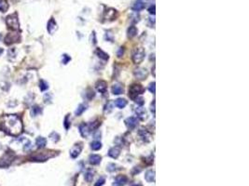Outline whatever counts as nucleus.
Masks as SVG:
<instances>
[{"mask_svg":"<svg viewBox=\"0 0 249 186\" xmlns=\"http://www.w3.org/2000/svg\"><path fill=\"white\" fill-rule=\"evenodd\" d=\"M1 129L9 135L17 136L23 130V123L21 118L16 114H6L1 118Z\"/></svg>","mask_w":249,"mask_h":186,"instance_id":"f257e3e1","label":"nucleus"},{"mask_svg":"<svg viewBox=\"0 0 249 186\" xmlns=\"http://www.w3.org/2000/svg\"><path fill=\"white\" fill-rule=\"evenodd\" d=\"M144 92H145V88H143L142 85H140V84H133L129 88V97L133 100L135 97L143 94Z\"/></svg>","mask_w":249,"mask_h":186,"instance_id":"f03ea898","label":"nucleus"},{"mask_svg":"<svg viewBox=\"0 0 249 186\" xmlns=\"http://www.w3.org/2000/svg\"><path fill=\"white\" fill-rule=\"evenodd\" d=\"M145 56H146V51L143 48H137L135 50L133 54V61L136 64L141 63L143 62V60L145 59Z\"/></svg>","mask_w":249,"mask_h":186,"instance_id":"7ed1b4c3","label":"nucleus"},{"mask_svg":"<svg viewBox=\"0 0 249 186\" xmlns=\"http://www.w3.org/2000/svg\"><path fill=\"white\" fill-rule=\"evenodd\" d=\"M7 25L9 26V28L12 29V30H19V21H18L17 18V14H11L9 16L7 17Z\"/></svg>","mask_w":249,"mask_h":186,"instance_id":"20e7f679","label":"nucleus"},{"mask_svg":"<svg viewBox=\"0 0 249 186\" xmlns=\"http://www.w3.org/2000/svg\"><path fill=\"white\" fill-rule=\"evenodd\" d=\"M14 159V154L12 152H7L0 159V167H8Z\"/></svg>","mask_w":249,"mask_h":186,"instance_id":"39448f33","label":"nucleus"},{"mask_svg":"<svg viewBox=\"0 0 249 186\" xmlns=\"http://www.w3.org/2000/svg\"><path fill=\"white\" fill-rule=\"evenodd\" d=\"M51 152H41L38 154H34L31 156V159L33 161H46L47 159L52 157L53 155L50 154Z\"/></svg>","mask_w":249,"mask_h":186,"instance_id":"423d86ee","label":"nucleus"},{"mask_svg":"<svg viewBox=\"0 0 249 186\" xmlns=\"http://www.w3.org/2000/svg\"><path fill=\"white\" fill-rule=\"evenodd\" d=\"M133 74H135V76L136 79L138 80H144L146 79V78L148 76V72L147 71L146 68H137L135 69V71H133Z\"/></svg>","mask_w":249,"mask_h":186,"instance_id":"0eeeda50","label":"nucleus"},{"mask_svg":"<svg viewBox=\"0 0 249 186\" xmlns=\"http://www.w3.org/2000/svg\"><path fill=\"white\" fill-rule=\"evenodd\" d=\"M18 40H20V35L17 33H9L5 38V43L7 45H11L14 42H17Z\"/></svg>","mask_w":249,"mask_h":186,"instance_id":"6e6552de","label":"nucleus"},{"mask_svg":"<svg viewBox=\"0 0 249 186\" xmlns=\"http://www.w3.org/2000/svg\"><path fill=\"white\" fill-rule=\"evenodd\" d=\"M81 150H82V144H81V143L74 145L71 150H70V155H71V157L72 158H77V156L79 155L80 153H81Z\"/></svg>","mask_w":249,"mask_h":186,"instance_id":"1a4fd4ad","label":"nucleus"},{"mask_svg":"<svg viewBox=\"0 0 249 186\" xmlns=\"http://www.w3.org/2000/svg\"><path fill=\"white\" fill-rule=\"evenodd\" d=\"M117 16H118V12H117V10L114 9H108L106 11H105V18L106 20H109V21L116 20Z\"/></svg>","mask_w":249,"mask_h":186,"instance_id":"9d476101","label":"nucleus"},{"mask_svg":"<svg viewBox=\"0 0 249 186\" xmlns=\"http://www.w3.org/2000/svg\"><path fill=\"white\" fill-rule=\"evenodd\" d=\"M147 0H136V2L135 3V5L133 6V10L135 11H140L145 9L146 7V3Z\"/></svg>","mask_w":249,"mask_h":186,"instance_id":"9b49d317","label":"nucleus"},{"mask_svg":"<svg viewBox=\"0 0 249 186\" xmlns=\"http://www.w3.org/2000/svg\"><path fill=\"white\" fill-rule=\"evenodd\" d=\"M137 123H138V121H137V118H136V117H133V116L128 117V118L125 120V125L127 126V128H130V129L135 128V126H137Z\"/></svg>","mask_w":249,"mask_h":186,"instance_id":"f8f14e48","label":"nucleus"},{"mask_svg":"<svg viewBox=\"0 0 249 186\" xmlns=\"http://www.w3.org/2000/svg\"><path fill=\"white\" fill-rule=\"evenodd\" d=\"M95 88L96 89L100 92V93H106V89H107V84L106 81H103V80H100L98 81L97 83L95 84Z\"/></svg>","mask_w":249,"mask_h":186,"instance_id":"ddd939ff","label":"nucleus"},{"mask_svg":"<svg viewBox=\"0 0 249 186\" xmlns=\"http://www.w3.org/2000/svg\"><path fill=\"white\" fill-rule=\"evenodd\" d=\"M135 114L137 115V117L141 119V120H145V119H147V111L143 107H137L135 109Z\"/></svg>","mask_w":249,"mask_h":186,"instance_id":"4468645a","label":"nucleus"},{"mask_svg":"<svg viewBox=\"0 0 249 186\" xmlns=\"http://www.w3.org/2000/svg\"><path fill=\"white\" fill-rule=\"evenodd\" d=\"M47 29H48V31H49V33H50V35H52V33L57 30V23H56V21H54L53 18H51L50 20L49 21V22H48Z\"/></svg>","mask_w":249,"mask_h":186,"instance_id":"2eb2a0df","label":"nucleus"},{"mask_svg":"<svg viewBox=\"0 0 249 186\" xmlns=\"http://www.w3.org/2000/svg\"><path fill=\"white\" fill-rule=\"evenodd\" d=\"M79 132L83 138H87L89 136V134H90L91 130H90V128H89V126L83 123V124H81L79 126Z\"/></svg>","mask_w":249,"mask_h":186,"instance_id":"dca6fc26","label":"nucleus"},{"mask_svg":"<svg viewBox=\"0 0 249 186\" xmlns=\"http://www.w3.org/2000/svg\"><path fill=\"white\" fill-rule=\"evenodd\" d=\"M128 179L126 176H123V175H120V176H118L116 178V180H115V183H114V186H123L126 182H127Z\"/></svg>","mask_w":249,"mask_h":186,"instance_id":"f3484780","label":"nucleus"},{"mask_svg":"<svg viewBox=\"0 0 249 186\" xmlns=\"http://www.w3.org/2000/svg\"><path fill=\"white\" fill-rule=\"evenodd\" d=\"M102 157L99 155H91L89 156V163L92 165H98L101 162Z\"/></svg>","mask_w":249,"mask_h":186,"instance_id":"a211bd4d","label":"nucleus"},{"mask_svg":"<svg viewBox=\"0 0 249 186\" xmlns=\"http://www.w3.org/2000/svg\"><path fill=\"white\" fill-rule=\"evenodd\" d=\"M139 135H140V137L142 138V140L143 141H150V139H151V135L149 134V132H147L146 129H144V128H141L140 130H139Z\"/></svg>","mask_w":249,"mask_h":186,"instance_id":"6ab92c4d","label":"nucleus"},{"mask_svg":"<svg viewBox=\"0 0 249 186\" xmlns=\"http://www.w3.org/2000/svg\"><path fill=\"white\" fill-rule=\"evenodd\" d=\"M123 87L120 84H115L112 87V93L114 95H120L123 93Z\"/></svg>","mask_w":249,"mask_h":186,"instance_id":"aec40b11","label":"nucleus"},{"mask_svg":"<svg viewBox=\"0 0 249 186\" xmlns=\"http://www.w3.org/2000/svg\"><path fill=\"white\" fill-rule=\"evenodd\" d=\"M120 150L118 149V147H113L111 148L109 152H108V155L110 156V157H112L114 159H116L118 157V155H120Z\"/></svg>","mask_w":249,"mask_h":186,"instance_id":"412c9836","label":"nucleus"},{"mask_svg":"<svg viewBox=\"0 0 249 186\" xmlns=\"http://www.w3.org/2000/svg\"><path fill=\"white\" fill-rule=\"evenodd\" d=\"M145 179L147 182H153L155 181V171L154 170H148L145 175Z\"/></svg>","mask_w":249,"mask_h":186,"instance_id":"4be33fe9","label":"nucleus"},{"mask_svg":"<svg viewBox=\"0 0 249 186\" xmlns=\"http://www.w3.org/2000/svg\"><path fill=\"white\" fill-rule=\"evenodd\" d=\"M137 32H138V30H137L135 26H133V25L130 26V27L128 28V31H127L128 37L129 38H133V37H135L137 35Z\"/></svg>","mask_w":249,"mask_h":186,"instance_id":"5701e85b","label":"nucleus"},{"mask_svg":"<svg viewBox=\"0 0 249 186\" xmlns=\"http://www.w3.org/2000/svg\"><path fill=\"white\" fill-rule=\"evenodd\" d=\"M46 143H47V140L43 137H38V139L36 140V146H38V148H44L46 146Z\"/></svg>","mask_w":249,"mask_h":186,"instance_id":"b1692460","label":"nucleus"},{"mask_svg":"<svg viewBox=\"0 0 249 186\" xmlns=\"http://www.w3.org/2000/svg\"><path fill=\"white\" fill-rule=\"evenodd\" d=\"M114 103L118 108H120V109H123V108L127 105V100H124V99H117L116 100H115Z\"/></svg>","mask_w":249,"mask_h":186,"instance_id":"393cba45","label":"nucleus"},{"mask_svg":"<svg viewBox=\"0 0 249 186\" xmlns=\"http://www.w3.org/2000/svg\"><path fill=\"white\" fill-rule=\"evenodd\" d=\"M86 109H87V105H86V104H84V103L79 104V107H77V109L76 112H75V114L77 115V116H79V115H81V114H83V112L86 111Z\"/></svg>","mask_w":249,"mask_h":186,"instance_id":"a878e982","label":"nucleus"},{"mask_svg":"<svg viewBox=\"0 0 249 186\" xmlns=\"http://www.w3.org/2000/svg\"><path fill=\"white\" fill-rule=\"evenodd\" d=\"M41 113H42V109H41V108H40L39 106L35 105V106L32 107V109H31V114L33 115V116H36V115L40 114Z\"/></svg>","mask_w":249,"mask_h":186,"instance_id":"bb28decb","label":"nucleus"},{"mask_svg":"<svg viewBox=\"0 0 249 186\" xmlns=\"http://www.w3.org/2000/svg\"><path fill=\"white\" fill-rule=\"evenodd\" d=\"M9 9V4L7 0H0V11L1 12H6Z\"/></svg>","mask_w":249,"mask_h":186,"instance_id":"cd10ccee","label":"nucleus"},{"mask_svg":"<svg viewBox=\"0 0 249 186\" xmlns=\"http://www.w3.org/2000/svg\"><path fill=\"white\" fill-rule=\"evenodd\" d=\"M96 54H97V56L99 58H101L103 60H105V61H106V60H108V54H106V52H104L102 50H100V48H98L97 50H96Z\"/></svg>","mask_w":249,"mask_h":186,"instance_id":"c85d7f7f","label":"nucleus"},{"mask_svg":"<svg viewBox=\"0 0 249 186\" xmlns=\"http://www.w3.org/2000/svg\"><path fill=\"white\" fill-rule=\"evenodd\" d=\"M91 148L94 151H98L102 148V143L98 141H92V143H91Z\"/></svg>","mask_w":249,"mask_h":186,"instance_id":"c756f323","label":"nucleus"},{"mask_svg":"<svg viewBox=\"0 0 249 186\" xmlns=\"http://www.w3.org/2000/svg\"><path fill=\"white\" fill-rule=\"evenodd\" d=\"M39 88H40V90H41V91H45V90H47L48 88H49V84H48L46 81L40 80V82H39Z\"/></svg>","mask_w":249,"mask_h":186,"instance_id":"7c9ffc66","label":"nucleus"},{"mask_svg":"<svg viewBox=\"0 0 249 186\" xmlns=\"http://www.w3.org/2000/svg\"><path fill=\"white\" fill-rule=\"evenodd\" d=\"M84 178H85V180H86L88 182H91V181H92V179H94V173H92V171L88 170L87 172L85 173Z\"/></svg>","mask_w":249,"mask_h":186,"instance_id":"2f4dec72","label":"nucleus"},{"mask_svg":"<svg viewBox=\"0 0 249 186\" xmlns=\"http://www.w3.org/2000/svg\"><path fill=\"white\" fill-rule=\"evenodd\" d=\"M50 138L54 143H57V141H59V140H60V135H59L57 132H52L50 135Z\"/></svg>","mask_w":249,"mask_h":186,"instance_id":"473e14b6","label":"nucleus"},{"mask_svg":"<svg viewBox=\"0 0 249 186\" xmlns=\"http://www.w3.org/2000/svg\"><path fill=\"white\" fill-rule=\"evenodd\" d=\"M100 125H101V123H100L99 121H95L94 123H92L91 125H89V128H90V130L92 131V130H94V129L97 128Z\"/></svg>","mask_w":249,"mask_h":186,"instance_id":"72a5a7b5","label":"nucleus"},{"mask_svg":"<svg viewBox=\"0 0 249 186\" xmlns=\"http://www.w3.org/2000/svg\"><path fill=\"white\" fill-rule=\"evenodd\" d=\"M133 100H135V102L138 104V105H141L142 106L143 104L145 103V100L142 98V97H140V96H137V97H135V99H133Z\"/></svg>","mask_w":249,"mask_h":186,"instance_id":"f704fd0d","label":"nucleus"},{"mask_svg":"<svg viewBox=\"0 0 249 186\" xmlns=\"http://www.w3.org/2000/svg\"><path fill=\"white\" fill-rule=\"evenodd\" d=\"M106 169H107V171H109V172H113V171L117 169V165H115V164H113V163H110L107 165Z\"/></svg>","mask_w":249,"mask_h":186,"instance_id":"c9c22d12","label":"nucleus"},{"mask_svg":"<svg viewBox=\"0 0 249 186\" xmlns=\"http://www.w3.org/2000/svg\"><path fill=\"white\" fill-rule=\"evenodd\" d=\"M70 60H71V58H70L67 54H64V55H63V57H62L63 64H67L68 62H70Z\"/></svg>","mask_w":249,"mask_h":186,"instance_id":"e433bc0d","label":"nucleus"},{"mask_svg":"<svg viewBox=\"0 0 249 186\" xmlns=\"http://www.w3.org/2000/svg\"><path fill=\"white\" fill-rule=\"evenodd\" d=\"M51 98H52V96H51L50 93H46V94L44 95V102H45L46 103H49V102H50Z\"/></svg>","mask_w":249,"mask_h":186,"instance_id":"4c0bfd02","label":"nucleus"},{"mask_svg":"<svg viewBox=\"0 0 249 186\" xmlns=\"http://www.w3.org/2000/svg\"><path fill=\"white\" fill-rule=\"evenodd\" d=\"M112 110H113V108H112V104H111L110 102H108V103H107L106 105L105 106V113L109 114L110 112H112Z\"/></svg>","mask_w":249,"mask_h":186,"instance_id":"58836bf2","label":"nucleus"},{"mask_svg":"<svg viewBox=\"0 0 249 186\" xmlns=\"http://www.w3.org/2000/svg\"><path fill=\"white\" fill-rule=\"evenodd\" d=\"M105 182H106V179L104 177H101L97 181H96V183H95L94 186H102V185L105 184Z\"/></svg>","mask_w":249,"mask_h":186,"instance_id":"ea45409f","label":"nucleus"},{"mask_svg":"<svg viewBox=\"0 0 249 186\" xmlns=\"http://www.w3.org/2000/svg\"><path fill=\"white\" fill-rule=\"evenodd\" d=\"M8 55H9V60H11V57H15V55H16V50H15V48H10V50H9V52H8Z\"/></svg>","mask_w":249,"mask_h":186,"instance_id":"a19ab883","label":"nucleus"},{"mask_svg":"<svg viewBox=\"0 0 249 186\" xmlns=\"http://www.w3.org/2000/svg\"><path fill=\"white\" fill-rule=\"evenodd\" d=\"M65 129H68L70 128V121H69V114H67L65 118Z\"/></svg>","mask_w":249,"mask_h":186,"instance_id":"79ce46f5","label":"nucleus"},{"mask_svg":"<svg viewBox=\"0 0 249 186\" xmlns=\"http://www.w3.org/2000/svg\"><path fill=\"white\" fill-rule=\"evenodd\" d=\"M105 39L107 40V41H111V42H112V41H113V35H112V33H111L110 32H106V35H105Z\"/></svg>","mask_w":249,"mask_h":186,"instance_id":"37998d69","label":"nucleus"},{"mask_svg":"<svg viewBox=\"0 0 249 186\" xmlns=\"http://www.w3.org/2000/svg\"><path fill=\"white\" fill-rule=\"evenodd\" d=\"M31 148H32L31 141H26V143H25V144L24 145V151H29V150H30Z\"/></svg>","mask_w":249,"mask_h":186,"instance_id":"c03bdc74","label":"nucleus"},{"mask_svg":"<svg viewBox=\"0 0 249 186\" xmlns=\"http://www.w3.org/2000/svg\"><path fill=\"white\" fill-rule=\"evenodd\" d=\"M148 89H149V91L152 93V94H155V82L150 83L149 87H148Z\"/></svg>","mask_w":249,"mask_h":186,"instance_id":"a18cd8bd","label":"nucleus"},{"mask_svg":"<svg viewBox=\"0 0 249 186\" xmlns=\"http://www.w3.org/2000/svg\"><path fill=\"white\" fill-rule=\"evenodd\" d=\"M132 18H133V19H131V21H132L133 22L139 21V15H138V14H133V16H132Z\"/></svg>","mask_w":249,"mask_h":186,"instance_id":"49530a36","label":"nucleus"},{"mask_svg":"<svg viewBox=\"0 0 249 186\" xmlns=\"http://www.w3.org/2000/svg\"><path fill=\"white\" fill-rule=\"evenodd\" d=\"M92 40H94V41H92V44H94V45H95L96 42H97V40H96V35H95V32H92Z\"/></svg>","mask_w":249,"mask_h":186,"instance_id":"de8ad7c7","label":"nucleus"},{"mask_svg":"<svg viewBox=\"0 0 249 186\" xmlns=\"http://www.w3.org/2000/svg\"><path fill=\"white\" fill-rule=\"evenodd\" d=\"M148 12H149L150 14H155V5H152L149 7V9H148Z\"/></svg>","mask_w":249,"mask_h":186,"instance_id":"09e8293b","label":"nucleus"},{"mask_svg":"<svg viewBox=\"0 0 249 186\" xmlns=\"http://www.w3.org/2000/svg\"><path fill=\"white\" fill-rule=\"evenodd\" d=\"M87 95H88L89 100H91V99H92L94 97V92L92 90H89V93H87Z\"/></svg>","mask_w":249,"mask_h":186,"instance_id":"8fccbe9b","label":"nucleus"},{"mask_svg":"<svg viewBox=\"0 0 249 186\" xmlns=\"http://www.w3.org/2000/svg\"><path fill=\"white\" fill-rule=\"evenodd\" d=\"M140 171H141V169H140V167H135V169L133 170V175H135L136 173H139Z\"/></svg>","mask_w":249,"mask_h":186,"instance_id":"3c124183","label":"nucleus"},{"mask_svg":"<svg viewBox=\"0 0 249 186\" xmlns=\"http://www.w3.org/2000/svg\"><path fill=\"white\" fill-rule=\"evenodd\" d=\"M123 52H124L123 48H120L118 51V57H121V56L123 55Z\"/></svg>","mask_w":249,"mask_h":186,"instance_id":"603ef678","label":"nucleus"},{"mask_svg":"<svg viewBox=\"0 0 249 186\" xmlns=\"http://www.w3.org/2000/svg\"><path fill=\"white\" fill-rule=\"evenodd\" d=\"M151 112H153V114H155V100H153V102L151 103Z\"/></svg>","mask_w":249,"mask_h":186,"instance_id":"864d4df0","label":"nucleus"},{"mask_svg":"<svg viewBox=\"0 0 249 186\" xmlns=\"http://www.w3.org/2000/svg\"><path fill=\"white\" fill-rule=\"evenodd\" d=\"M132 186H142V185L139 184V183H135V184H133Z\"/></svg>","mask_w":249,"mask_h":186,"instance_id":"5fc2aeb1","label":"nucleus"},{"mask_svg":"<svg viewBox=\"0 0 249 186\" xmlns=\"http://www.w3.org/2000/svg\"><path fill=\"white\" fill-rule=\"evenodd\" d=\"M2 52H3V50H2V48H0V55H1V54H2Z\"/></svg>","mask_w":249,"mask_h":186,"instance_id":"6e6d98bb","label":"nucleus"},{"mask_svg":"<svg viewBox=\"0 0 249 186\" xmlns=\"http://www.w3.org/2000/svg\"><path fill=\"white\" fill-rule=\"evenodd\" d=\"M0 39H1V35H0Z\"/></svg>","mask_w":249,"mask_h":186,"instance_id":"4d7b16f0","label":"nucleus"}]
</instances>
